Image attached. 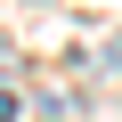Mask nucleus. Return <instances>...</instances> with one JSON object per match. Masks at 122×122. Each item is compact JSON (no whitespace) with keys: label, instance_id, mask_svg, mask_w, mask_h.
I'll use <instances>...</instances> for the list:
<instances>
[{"label":"nucleus","instance_id":"nucleus-1","mask_svg":"<svg viewBox=\"0 0 122 122\" xmlns=\"http://www.w3.org/2000/svg\"><path fill=\"white\" fill-rule=\"evenodd\" d=\"M0 122H16V98H8V90H0Z\"/></svg>","mask_w":122,"mask_h":122}]
</instances>
